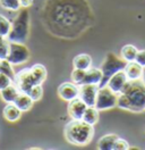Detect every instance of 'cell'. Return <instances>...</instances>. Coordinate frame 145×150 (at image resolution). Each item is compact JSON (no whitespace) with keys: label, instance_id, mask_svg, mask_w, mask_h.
Instances as JSON below:
<instances>
[{"label":"cell","instance_id":"7a4b0ae2","mask_svg":"<svg viewBox=\"0 0 145 150\" xmlns=\"http://www.w3.org/2000/svg\"><path fill=\"white\" fill-rule=\"evenodd\" d=\"M65 137L68 142L75 146H85L94 137V125L83 120H72L65 126Z\"/></svg>","mask_w":145,"mask_h":150},{"label":"cell","instance_id":"44dd1931","mask_svg":"<svg viewBox=\"0 0 145 150\" xmlns=\"http://www.w3.org/2000/svg\"><path fill=\"white\" fill-rule=\"evenodd\" d=\"M31 69H32L33 74L35 76L36 83L37 84H42L45 81V79H46V75H48L44 66L41 65V64H35V65H33L31 67Z\"/></svg>","mask_w":145,"mask_h":150},{"label":"cell","instance_id":"4fadbf2b","mask_svg":"<svg viewBox=\"0 0 145 150\" xmlns=\"http://www.w3.org/2000/svg\"><path fill=\"white\" fill-rule=\"evenodd\" d=\"M22 110L18 108L14 103H9L5 106L4 108V117L8 121V122H16L20 118Z\"/></svg>","mask_w":145,"mask_h":150},{"label":"cell","instance_id":"3957f363","mask_svg":"<svg viewBox=\"0 0 145 150\" xmlns=\"http://www.w3.org/2000/svg\"><path fill=\"white\" fill-rule=\"evenodd\" d=\"M30 33V14L25 9L20 10L11 23V28L9 32L8 39L10 42L25 43Z\"/></svg>","mask_w":145,"mask_h":150},{"label":"cell","instance_id":"277c9868","mask_svg":"<svg viewBox=\"0 0 145 150\" xmlns=\"http://www.w3.org/2000/svg\"><path fill=\"white\" fill-rule=\"evenodd\" d=\"M126 64H127V62L124 60L122 58H118V57L116 56L115 54H112V52L108 54L107 57H106V60H104L103 65H102V68H101L103 76H102V80H101V82H100L99 88L107 85L108 81L110 80V77L115 74L116 72L120 71V69H124Z\"/></svg>","mask_w":145,"mask_h":150},{"label":"cell","instance_id":"30bf717a","mask_svg":"<svg viewBox=\"0 0 145 150\" xmlns=\"http://www.w3.org/2000/svg\"><path fill=\"white\" fill-rule=\"evenodd\" d=\"M127 81H128V79H127V75L125 73V71L120 69V71L116 72L115 74L110 77V80L108 81L107 85L113 92L119 94L121 92V90L124 89V86L127 83Z\"/></svg>","mask_w":145,"mask_h":150},{"label":"cell","instance_id":"1f68e13d","mask_svg":"<svg viewBox=\"0 0 145 150\" xmlns=\"http://www.w3.org/2000/svg\"><path fill=\"white\" fill-rule=\"evenodd\" d=\"M141 80H142L143 84L145 85V67H144V69H143V74H142V77H141Z\"/></svg>","mask_w":145,"mask_h":150},{"label":"cell","instance_id":"d4e9b609","mask_svg":"<svg viewBox=\"0 0 145 150\" xmlns=\"http://www.w3.org/2000/svg\"><path fill=\"white\" fill-rule=\"evenodd\" d=\"M0 5L2 8L13 11H17L20 8L19 0H0Z\"/></svg>","mask_w":145,"mask_h":150},{"label":"cell","instance_id":"9a60e30c","mask_svg":"<svg viewBox=\"0 0 145 150\" xmlns=\"http://www.w3.org/2000/svg\"><path fill=\"white\" fill-rule=\"evenodd\" d=\"M20 93V91L18 90V88L14 84V82L10 85H8L7 88H5L4 90L0 91L1 98L4 101H6L7 103H15L16 98L18 97V94Z\"/></svg>","mask_w":145,"mask_h":150},{"label":"cell","instance_id":"9c48e42d","mask_svg":"<svg viewBox=\"0 0 145 150\" xmlns=\"http://www.w3.org/2000/svg\"><path fill=\"white\" fill-rule=\"evenodd\" d=\"M80 93V86L75 84L74 82H65L59 85L58 88V94L65 101H70L72 99L77 98Z\"/></svg>","mask_w":145,"mask_h":150},{"label":"cell","instance_id":"f1b7e54d","mask_svg":"<svg viewBox=\"0 0 145 150\" xmlns=\"http://www.w3.org/2000/svg\"><path fill=\"white\" fill-rule=\"evenodd\" d=\"M115 149H119V150L129 149V144H128V142H127L126 140L118 138L117 141H116V143H115V146H113V150Z\"/></svg>","mask_w":145,"mask_h":150},{"label":"cell","instance_id":"52a82bcc","mask_svg":"<svg viewBox=\"0 0 145 150\" xmlns=\"http://www.w3.org/2000/svg\"><path fill=\"white\" fill-rule=\"evenodd\" d=\"M13 82H14V84L17 86L18 90L20 92H25V93L33 85L37 84L35 76L33 74L31 67L19 71L17 74L15 75V79H14Z\"/></svg>","mask_w":145,"mask_h":150},{"label":"cell","instance_id":"e0dca14e","mask_svg":"<svg viewBox=\"0 0 145 150\" xmlns=\"http://www.w3.org/2000/svg\"><path fill=\"white\" fill-rule=\"evenodd\" d=\"M72 65L74 68H78V69H89L92 65V58L87 54H80L74 58L72 60Z\"/></svg>","mask_w":145,"mask_h":150},{"label":"cell","instance_id":"4316f807","mask_svg":"<svg viewBox=\"0 0 145 150\" xmlns=\"http://www.w3.org/2000/svg\"><path fill=\"white\" fill-rule=\"evenodd\" d=\"M85 72L84 69H78V68H74L72 73V81L77 85H82L83 84V80L85 77Z\"/></svg>","mask_w":145,"mask_h":150},{"label":"cell","instance_id":"f546056e","mask_svg":"<svg viewBox=\"0 0 145 150\" xmlns=\"http://www.w3.org/2000/svg\"><path fill=\"white\" fill-rule=\"evenodd\" d=\"M135 62L136 63H138L141 66L145 67V49H143V50H138V51H137Z\"/></svg>","mask_w":145,"mask_h":150},{"label":"cell","instance_id":"4dcf8cb0","mask_svg":"<svg viewBox=\"0 0 145 150\" xmlns=\"http://www.w3.org/2000/svg\"><path fill=\"white\" fill-rule=\"evenodd\" d=\"M19 4H20V7H23V8H27V7L32 6L33 0H19Z\"/></svg>","mask_w":145,"mask_h":150},{"label":"cell","instance_id":"ba28073f","mask_svg":"<svg viewBox=\"0 0 145 150\" xmlns=\"http://www.w3.org/2000/svg\"><path fill=\"white\" fill-rule=\"evenodd\" d=\"M98 91H99V84L85 83V84L80 85V93H78V97H80L87 106H95Z\"/></svg>","mask_w":145,"mask_h":150},{"label":"cell","instance_id":"603a6c76","mask_svg":"<svg viewBox=\"0 0 145 150\" xmlns=\"http://www.w3.org/2000/svg\"><path fill=\"white\" fill-rule=\"evenodd\" d=\"M26 93L33 99L34 103H35V101H39V100L42 98V96H43V88H42V84L33 85V86L27 91Z\"/></svg>","mask_w":145,"mask_h":150},{"label":"cell","instance_id":"7402d4cb","mask_svg":"<svg viewBox=\"0 0 145 150\" xmlns=\"http://www.w3.org/2000/svg\"><path fill=\"white\" fill-rule=\"evenodd\" d=\"M13 64L9 63L7 59H0V72L6 74L7 76H9L13 81L15 79V71H14V67Z\"/></svg>","mask_w":145,"mask_h":150},{"label":"cell","instance_id":"5b68a950","mask_svg":"<svg viewBox=\"0 0 145 150\" xmlns=\"http://www.w3.org/2000/svg\"><path fill=\"white\" fill-rule=\"evenodd\" d=\"M118 101V93L113 92L108 85L99 88L98 96H96V101L95 107L101 110H107L110 108H113L117 106Z\"/></svg>","mask_w":145,"mask_h":150},{"label":"cell","instance_id":"ac0fdd59","mask_svg":"<svg viewBox=\"0 0 145 150\" xmlns=\"http://www.w3.org/2000/svg\"><path fill=\"white\" fill-rule=\"evenodd\" d=\"M99 112L100 110L95 106H87V108L85 109V112H84L82 120L84 122L91 124V125H95L99 121Z\"/></svg>","mask_w":145,"mask_h":150},{"label":"cell","instance_id":"7c38bea8","mask_svg":"<svg viewBox=\"0 0 145 150\" xmlns=\"http://www.w3.org/2000/svg\"><path fill=\"white\" fill-rule=\"evenodd\" d=\"M143 69L144 67L141 66L138 63H136L135 60L134 62H129L127 63L124 71L127 75V79L129 81H137V80H141L142 77V74H143Z\"/></svg>","mask_w":145,"mask_h":150},{"label":"cell","instance_id":"ffe728a7","mask_svg":"<svg viewBox=\"0 0 145 150\" xmlns=\"http://www.w3.org/2000/svg\"><path fill=\"white\" fill-rule=\"evenodd\" d=\"M137 51H138V49L135 46H133V45H126V46L122 47L121 51H120V57L124 60H126L127 63L134 62L136 58V55H137Z\"/></svg>","mask_w":145,"mask_h":150},{"label":"cell","instance_id":"484cf974","mask_svg":"<svg viewBox=\"0 0 145 150\" xmlns=\"http://www.w3.org/2000/svg\"><path fill=\"white\" fill-rule=\"evenodd\" d=\"M9 41L7 38L0 35V59H6L9 51Z\"/></svg>","mask_w":145,"mask_h":150},{"label":"cell","instance_id":"cb8c5ba5","mask_svg":"<svg viewBox=\"0 0 145 150\" xmlns=\"http://www.w3.org/2000/svg\"><path fill=\"white\" fill-rule=\"evenodd\" d=\"M11 28V22L7 17L0 15V35L7 38Z\"/></svg>","mask_w":145,"mask_h":150},{"label":"cell","instance_id":"5bb4252c","mask_svg":"<svg viewBox=\"0 0 145 150\" xmlns=\"http://www.w3.org/2000/svg\"><path fill=\"white\" fill-rule=\"evenodd\" d=\"M102 71L96 67H90L85 72V77L83 80V84L85 83H92V84H100L102 80Z\"/></svg>","mask_w":145,"mask_h":150},{"label":"cell","instance_id":"2e32d148","mask_svg":"<svg viewBox=\"0 0 145 150\" xmlns=\"http://www.w3.org/2000/svg\"><path fill=\"white\" fill-rule=\"evenodd\" d=\"M14 103L17 106L22 112H27V110H30V109L32 108L34 101H33V99H32L27 93L20 92V93L18 94V97L16 98V100H15Z\"/></svg>","mask_w":145,"mask_h":150},{"label":"cell","instance_id":"6da1fadb","mask_svg":"<svg viewBox=\"0 0 145 150\" xmlns=\"http://www.w3.org/2000/svg\"><path fill=\"white\" fill-rule=\"evenodd\" d=\"M117 106L133 112L145 110V85L137 81H127L121 92L118 94Z\"/></svg>","mask_w":145,"mask_h":150},{"label":"cell","instance_id":"d6986e66","mask_svg":"<svg viewBox=\"0 0 145 150\" xmlns=\"http://www.w3.org/2000/svg\"><path fill=\"white\" fill-rule=\"evenodd\" d=\"M118 139V135L116 134H106L103 135L98 142V148L103 150H113V146Z\"/></svg>","mask_w":145,"mask_h":150},{"label":"cell","instance_id":"8fae6325","mask_svg":"<svg viewBox=\"0 0 145 150\" xmlns=\"http://www.w3.org/2000/svg\"><path fill=\"white\" fill-rule=\"evenodd\" d=\"M86 108H87V105L84 103L80 97H77L69 101L67 109H68L69 116L72 120H82Z\"/></svg>","mask_w":145,"mask_h":150},{"label":"cell","instance_id":"8992f818","mask_svg":"<svg viewBox=\"0 0 145 150\" xmlns=\"http://www.w3.org/2000/svg\"><path fill=\"white\" fill-rule=\"evenodd\" d=\"M6 59L13 65H22L30 59V50L24 43L10 42L8 55Z\"/></svg>","mask_w":145,"mask_h":150},{"label":"cell","instance_id":"83f0119b","mask_svg":"<svg viewBox=\"0 0 145 150\" xmlns=\"http://www.w3.org/2000/svg\"><path fill=\"white\" fill-rule=\"evenodd\" d=\"M11 83H13V80L6 74H4V73L0 72V91L4 90L5 88H7Z\"/></svg>","mask_w":145,"mask_h":150}]
</instances>
